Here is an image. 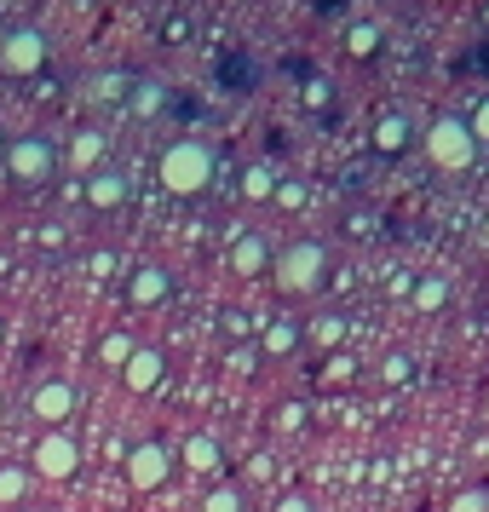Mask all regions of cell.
<instances>
[{
  "mask_svg": "<svg viewBox=\"0 0 489 512\" xmlns=\"http://www.w3.org/2000/svg\"><path fill=\"white\" fill-rule=\"evenodd\" d=\"M156 179H162V190L179 196V202L202 196V190L213 185V150L202 139H173L162 156H156Z\"/></svg>",
  "mask_w": 489,
  "mask_h": 512,
  "instance_id": "cell-1",
  "label": "cell"
},
{
  "mask_svg": "<svg viewBox=\"0 0 489 512\" xmlns=\"http://www.w3.org/2000/svg\"><path fill=\"white\" fill-rule=\"evenodd\" d=\"M271 277L282 294H317L328 282V248L323 242H288L282 254H271Z\"/></svg>",
  "mask_w": 489,
  "mask_h": 512,
  "instance_id": "cell-2",
  "label": "cell"
},
{
  "mask_svg": "<svg viewBox=\"0 0 489 512\" xmlns=\"http://www.w3.org/2000/svg\"><path fill=\"white\" fill-rule=\"evenodd\" d=\"M420 139H426L432 167H443V173H466V167L478 162V139H472L466 116H432V127Z\"/></svg>",
  "mask_w": 489,
  "mask_h": 512,
  "instance_id": "cell-3",
  "label": "cell"
},
{
  "mask_svg": "<svg viewBox=\"0 0 489 512\" xmlns=\"http://www.w3.org/2000/svg\"><path fill=\"white\" fill-rule=\"evenodd\" d=\"M0 156H6V179H12V185H24V190L52 185V173H58V150H52L47 133H24V139L6 144Z\"/></svg>",
  "mask_w": 489,
  "mask_h": 512,
  "instance_id": "cell-4",
  "label": "cell"
},
{
  "mask_svg": "<svg viewBox=\"0 0 489 512\" xmlns=\"http://www.w3.org/2000/svg\"><path fill=\"white\" fill-rule=\"evenodd\" d=\"M52 58V41L41 24H12L6 35H0V75H18V81H29V75H41Z\"/></svg>",
  "mask_w": 489,
  "mask_h": 512,
  "instance_id": "cell-5",
  "label": "cell"
},
{
  "mask_svg": "<svg viewBox=\"0 0 489 512\" xmlns=\"http://www.w3.org/2000/svg\"><path fill=\"white\" fill-rule=\"evenodd\" d=\"M75 466H81V449H75L70 432H47V438L35 443V478L64 484V478H75Z\"/></svg>",
  "mask_w": 489,
  "mask_h": 512,
  "instance_id": "cell-6",
  "label": "cell"
},
{
  "mask_svg": "<svg viewBox=\"0 0 489 512\" xmlns=\"http://www.w3.org/2000/svg\"><path fill=\"white\" fill-rule=\"evenodd\" d=\"M167 472H173V449H167V443H139V449L127 455V484L133 489H162Z\"/></svg>",
  "mask_w": 489,
  "mask_h": 512,
  "instance_id": "cell-7",
  "label": "cell"
},
{
  "mask_svg": "<svg viewBox=\"0 0 489 512\" xmlns=\"http://www.w3.org/2000/svg\"><path fill=\"white\" fill-rule=\"evenodd\" d=\"M127 173H121V167H98V173H87V179H81V196H87V208L93 213H116L121 202H127Z\"/></svg>",
  "mask_w": 489,
  "mask_h": 512,
  "instance_id": "cell-8",
  "label": "cell"
},
{
  "mask_svg": "<svg viewBox=\"0 0 489 512\" xmlns=\"http://www.w3.org/2000/svg\"><path fill=\"white\" fill-rule=\"evenodd\" d=\"M29 409H35V420H41V426H52V432H58V426L75 415V386H70V380H41V386H35V397H29Z\"/></svg>",
  "mask_w": 489,
  "mask_h": 512,
  "instance_id": "cell-9",
  "label": "cell"
},
{
  "mask_svg": "<svg viewBox=\"0 0 489 512\" xmlns=\"http://www.w3.org/2000/svg\"><path fill=\"white\" fill-rule=\"evenodd\" d=\"M162 380H167V357H162V351H150V346H133V357L121 363V386L144 397V392H156Z\"/></svg>",
  "mask_w": 489,
  "mask_h": 512,
  "instance_id": "cell-10",
  "label": "cell"
},
{
  "mask_svg": "<svg viewBox=\"0 0 489 512\" xmlns=\"http://www.w3.org/2000/svg\"><path fill=\"white\" fill-rule=\"evenodd\" d=\"M167 294H173V277H167L162 265H133V277H127V300L133 305H167Z\"/></svg>",
  "mask_w": 489,
  "mask_h": 512,
  "instance_id": "cell-11",
  "label": "cell"
},
{
  "mask_svg": "<svg viewBox=\"0 0 489 512\" xmlns=\"http://www.w3.org/2000/svg\"><path fill=\"white\" fill-rule=\"evenodd\" d=\"M173 104V93H167V81L162 75H133V93H127V110L139 121H156Z\"/></svg>",
  "mask_w": 489,
  "mask_h": 512,
  "instance_id": "cell-12",
  "label": "cell"
},
{
  "mask_svg": "<svg viewBox=\"0 0 489 512\" xmlns=\"http://www.w3.org/2000/svg\"><path fill=\"white\" fill-rule=\"evenodd\" d=\"M231 271L236 277H265V271H271V242H265L259 231L236 236L231 242Z\"/></svg>",
  "mask_w": 489,
  "mask_h": 512,
  "instance_id": "cell-13",
  "label": "cell"
},
{
  "mask_svg": "<svg viewBox=\"0 0 489 512\" xmlns=\"http://www.w3.org/2000/svg\"><path fill=\"white\" fill-rule=\"evenodd\" d=\"M300 346H305V334H300V323H294V317H271V323L259 328V351H265L271 363H282V357H294Z\"/></svg>",
  "mask_w": 489,
  "mask_h": 512,
  "instance_id": "cell-14",
  "label": "cell"
},
{
  "mask_svg": "<svg viewBox=\"0 0 489 512\" xmlns=\"http://www.w3.org/2000/svg\"><path fill=\"white\" fill-rule=\"evenodd\" d=\"M104 156H110V133H104V127H81V133H75V144H70V167L87 179V173H98V167H104Z\"/></svg>",
  "mask_w": 489,
  "mask_h": 512,
  "instance_id": "cell-15",
  "label": "cell"
},
{
  "mask_svg": "<svg viewBox=\"0 0 489 512\" xmlns=\"http://www.w3.org/2000/svg\"><path fill=\"white\" fill-rule=\"evenodd\" d=\"M369 144H374V156H403L409 144H415V127H409V116H380L374 121V133H369Z\"/></svg>",
  "mask_w": 489,
  "mask_h": 512,
  "instance_id": "cell-16",
  "label": "cell"
},
{
  "mask_svg": "<svg viewBox=\"0 0 489 512\" xmlns=\"http://www.w3.org/2000/svg\"><path fill=\"white\" fill-rule=\"evenodd\" d=\"M87 104H127V93H133V70H98L87 75Z\"/></svg>",
  "mask_w": 489,
  "mask_h": 512,
  "instance_id": "cell-17",
  "label": "cell"
},
{
  "mask_svg": "<svg viewBox=\"0 0 489 512\" xmlns=\"http://www.w3.org/2000/svg\"><path fill=\"white\" fill-rule=\"evenodd\" d=\"M179 455H185L190 472H219L225 466V443L213 438V432H196V438L179 443Z\"/></svg>",
  "mask_w": 489,
  "mask_h": 512,
  "instance_id": "cell-18",
  "label": "cell"
},
{
  "mask_svg": "<svg viewBox=\"0 0 489 512\" xmlns=\"http://www.w3.org/2000/svg\"><path fill=\"white\" fill-rule=\"evenodd\" d=\"M277 190H282V173L271 162H248L242 167V196H248V202H271Z\"/></svg>",
  "mask_w": 489,
  "mask_h": 512,
  "instance_id": "cell-19",
  "label": "cell"
},
{
  "mask_svg": "<svg viewBox=\"0 0 489 512\" xmlns=\"http://www.w3.org/2000/svg\"><path fill=\"white\" fill-rule=\"evenodd\" d=\"M380 41H386L380 24H351L346 29V52L351 58H380Z\"/></svg>",
  "mask_w": 489,
  "mask_h": 512,
  "instance_id": "cell-20",
  "label": "cell"
},
{
  "mask_svg": "<svg viewBox=\"0 0 489 512\" xmlns=\"http://www.w3.org/2000/svg\"><path fill=\"white\" fill-rule=\"evenodd\" d=\"M202 512H242V489L236 484H213L202 495Z\"/></svg>",
  "mask_w": 489,
  "mask_h": 512,
  "instance_id": "cell-21",
  "label": "cell"
},
{
  "mask_svg": "<svg viewBox=\"0 0 489 512\" xmlns=\"http://www.w3.org/2000/svg\"><path fill=\"white\" fill-rule=\"evenodd\" d=\"M305 340H311V346H323V351H334L340 340H346V317H323V323H311Z\"/></svg>",
  "mask_w": 489,
  "mask_h": 512,
  "instance_id": "cell-22",
  "label": "cell"
},
{
  "mask_svg": "<svg viewBox=\"0 0 489 512\" xmlns=\"http://www.w3.org/2000/svg\"><path fill=\"white\" fill-rule=\"evenodd\" d=\"M98 357H104L110 369H121V363L133 357V334H104V346H98Z\"/></svg>",
  "mask_w": 489,
  "mask_h": 512,
  "instance_id": "cell-23",
  "label": "cell"
},
{
  "mask_svg": "<svg viewBox=\"0 0 489 512\" xmlns=\"http://www.w3.org/2000/svg\"><path fill=\"white\" fill-rule=\"evenodd\" d=\"M29 489V472H18V466H0V501H24Z\"/></svg>",
  "mask_w": 489,
  "mask_h": 512,
  "instance_id": "cell-24",
  "label": "cell"
},
{
  "mask_svg": "<svg viewBox=\"0 0 489 512\" xmlns=\"http://www.w3.org/2000/svg\"><path fill=\"white\" fill-rule=\"evenodd\" d=\"M409 300H415L420 311H438V305H443V282H415V288H409Z\"/></svg>",
  "mask_w": 489,
  "mask_h": 512,
  "instance_id": "cell-25",
  "label": "cell"
},
{
  "mask_svg": "<svg viewBox=\"0 0 489 512\" xmlns=\"http://www.w3.org/2000/svg\"><path fill=\"white\" fill-rule=\"evenodd\" d=\"M386 380H392V386H403V380H415V363H409V357H403V351H392V357H386Z\"/></svg>",
  "mask_w": 489,
  "mask_h": 512,
  "instance_id": "cell-26",
  "label": "cell"
},
{
  "mask_svg": "<svg viewBox=\"0 0 489 512\" xmlns=\"http://www.w3.org/2000/svg\"><path fill=\"white\" fill-rule=\"evenodd\" d=\"M449 512H489V489H466V495H455Z\"/></svg>",
  "mask_w": 489,
  "mask_h": 512,
  "instance_id": "cell-27",
  "label": "cell"
},
{
  "mask_svg": "<svg viewBox=\"0 0 489 512\" xmlns=\"http://www.w3.org/2000/svg\"><path fill=\"white\" fill-rule=\"evenodd\" d=\"M466 127H472V139H478V150L489 144V98H478V110L466 116Z\"/></svg>",
  "mask_w": 489,
  "mask_h": 512,
  "instance_id": "cell-28",
  "label": "cell"
},
{
  "mask_svg": "<svg viewBox=\"0 0 489 512\" xmlns=\"http://www.w3.org/2000/svg\"><path fill=\"white\" fill-rule=\"evenodd\" d=\"M328 104H334L328 81H311V87H305V110H328Z\"/></svg>",
  "mask_w": 489,
  "mask_h": 512,
  "instance_id": "cell-29",
  "label": "cell"
},
{
  "mask_svg": "<svg viewBox=\"0 0 489 512\" xmlns=\"http://www.w3.org/2000/svg\"><path fill=\"white\" fill-rule=\"evenodd\" d=\"M277 426H282V432H300V426H305V403H282Z\"/></svg>",
  "mask_w": 489,
  "mask_h": 512,
  "instance_id": "cell-30",
  "label": "cell"
},
{
  "mask_svg": "<svg viewBox=\"0 0 489 512\" xmlns=\"http://www.w3.org/2000/svg\"><path fill=\"white\" fill-rule=\"evenodd\" d=\"M277 512H317V507H311V501H305V495H288V501H282Z\"/></svg>",
  "mask_w": 489,
  "mask_h": 512,
  "instance_id": "cell-31",
  "label": "cell"
},
{
  "mask_svg": "<svg viewBox=\"0 0 489 512\" xmlns=\"http://www.w3.org/2000/svg\"><path fill=\"white\" fill-rule=\"evenodd\" d=\"M484 29H489V0H484Z\"/></svg>",
  "mask_w": 489,
  "mask_h": 512,
  "instance_id": "cell-32",
  "label": "cell"
},
{
  "mask_svg": "<svg viewBox=\"0 0 489 512\" xmlns=\"http://www.w3.org/2000/svg\"><path fill=\"white\" fill-rule=\"evenodd\" d=\"M0 150H6V127H0Z\"/></svg>",
  "mask_w": 489,
  "mask_h": 512,
  "instance_id": "cell-33",
  "label": "cell"
}]
</instances>
